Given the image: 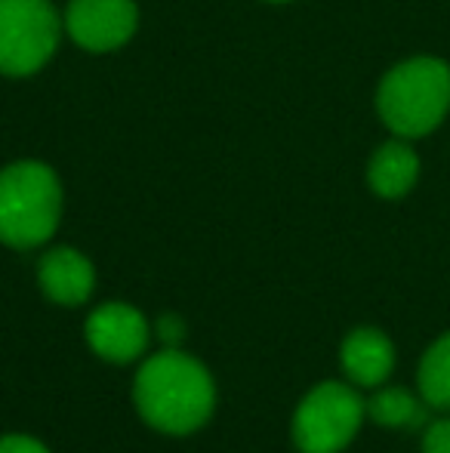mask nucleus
I'll list each match as a JSON object with an SVG mask.
<instances>
[{
  "label": "nucleus",
  "mask_w": 450,
  "mask_h": 453,
  "mask_svg": "<svg viewBox=\"0 0 450 453\" xmlns=\"http://www.w3.org/2000/svg\"><path fill=\"white\" fill-rule=\"evenodd\" d=\"M420 176V157L408 142H385L370 157L367 180L379 197H404L416 185Z\"/></svg>",
  "instance_id": "nucleus-10"
},
{
  "label": "nucleus",
  "mask_w": 450,
  "mask_h": 453,
  "mask_svg": "<svg viewBox=\"0 0 450 453\" xmlns=\"http://www.w3.org/2000/svg\"><path fill=\"white\" fill-rule=\"evenodd\" d=\"M423 453H450V417L423 426Z\"/></svg>",
  "instance_id": "nucleus-13"
},
{
  "label": "nucleus",
  "mask_w": 450,
  "mask_h": 453,
  "mask_svg": "<svg viewBox=\"0 0 450 453\" xmlns=\"http://www.w3.org/2000/svg\"><path fill=\"white\" fill-rule=\"evenodd\" d=\"M62 216L59 176L41 161H19L0 170V241L31 250L53 238Z\"/></svg>",
  "instance_id": "nucleus-2"
},
{
  "label": "nucleus",
  "mask_w": 450,
  "mask_h": 453,
  "mask_svg": "<svg viewBox=\"0 0 450 453\" xmlns=\"http://www.w3.org/2000/svg\"><path fill=\"white\" fill-rule=\"evenodd\" d=\"M377 108L392 133L404 139L426 136L450 108V68L429 56L401 62L379 84Z\"/></svg>",
  "instance_id": "nucleus-3"
},
{
  "label": "nucleus",
  "mask_w": 450,
  "mask_h": 453,
  "mask_svg": "<svg viewBox=\"0 0 450 453\" xmlns=\"http://www.w3.org/2000/svg\"><path fill=\"white\" fill-rule=\"evenodd\" d=\"M155 334L167 349H176L182 342V336H186V324H182V318H176V315H161L155 324Z\"/></svg>",
  "instance_id": "nucleus-14"
},
{
  "label": "nucleus",
  "mask_w": 450,
  "mask_h": 453,
  "mask_svg": "<svg viewBox=\"0 0 450 453\" xmlns=\"http://www.w3.org/2000/svg\"><path fill=\"white\" fill-rule=\"evenodd\" d=\"M62 37L50 0H0V74L28 78L53 59Z\"/></svg>",
  "instance_id": "nucleus-5"
},
{
  "label": "nucleus",
  "mask_w": 450,
  "mask_h": 453,
  "mask_svg": "<svg viewBox=\"0 0 450 453\" xmlns=\"http://www.w3.org/2000/svg\"><path fill=\"white\" fill-rule=\"evenodd\" d=\"M139 417L157 432L188 435L210 419L217 386L207 367L179 349H164L139 367L133 382Z\"/></svg>",
  "instance_id": "nucleus-1"
},
{
  "label": "nucleus",
  "mask_w": 450,
  "mask_h": 453,
  "mask_svg": "<svg viewBox=\"0 0 450 453\" xmlns=\"http://www.w3.org/2000/svg\"><path fill=\"white\" fill-rule=\"evenodd\" d=\"M84 336L99 358L111 364H130L149 346L151 327L139 309L126 303H105L87 318Z\"/></svg>",
  "instance_id": "nucleus-7"
},
{
  "label": "nucleus",
  "mask_w": 450,
  "mask_h": 453,
  "mask_svg": "<svg viewBox=\"0 0 450 453\" xmlns=\"http://www.w3.org/2000/svg\"><path fill=\"white\" fill-rule=\"evenodd\" d=\"M0 453H50L37 438L28 435H4L0 438Z\"/></svg>",
  "instance_id": "nucleus-15"
},
{
  "label": "nucleus",
  "mask_w": 450,
  "mask_h": 453,
  "mask_svg": "<svg viewBox=\"0 0 450 453\" xmlns=\"http://www.w3.org/2000/svg\"><path fill=\"white\" fill-rule=\"evenodd\" d=\"M136 25L139 10L133 0H72L65 10V31L90 53L124 47Z\"/></svg>",
  "instance_id": "nucleus-6"
},
{
  "label": "nucleus",
  "mask_w": 450,
  "mask_h": 453,
  "mask_svg": "<svg viewBox=\"0 0 450 453\" xmlns=\"http://www.w3.org/2000/svg\"><path fill=\"white\" fill-rule=\"evenodd\" d=\"M37 284H41L43 296H50L53 303L80 305L90 299L93 287H96V272L80 250L53 247L37 263Z\"/></svg>",
  "instance_id": "nucleus-9"
},
{
  "label": "nucleus",
  "mask_w": 450,
  "mask_h": 453,
  "mask_svg": "<svg viewBox=\"0 0 450 453\" xmlns=\"http://www.w3.org/2000/svg\"><path fill=\"white\" fill-rule=\"evenodd\" d=\"M416 386L432 411H450V330L423 352Z\"/></svg>",
  "instance_id": "nucleus-12"
},
{
  "label": "nucleus",
  "mask_w": 450,
  "mask_h": 453,
  "mask_svg": "<svg viewBox=\"0 0 450 453\" xmlns=\"http://www.w3.org/2000/svg\"><path fill=\"white\" fill-rule=\"evenodd\" d=\"M367 417V401L352 382H318L294 413V441L302 453H339Z\"/></svg>",
  "instance_id": "nucleus-4"
},
{
  "label": "nucleus",
  "mask_w": 450,
  "mask_h": 453,
  "mask_svg": "<svg viewBox=\"0 0 450 453\" xmlns=\"http://www.w3.org/2000/svg\"><path fill=\"white\" fill-rule=\"evenodd\" d=\"M269 4H284V0H269Z\"/></svg>",
  "instance_id": "nucleus-16"
},
{
  "label": "nucleus",
  "mask_w": 450,
  "mask_h": 453,
  "mask_svg": "<svg viewBox=\"0 0 450 453\" xmlns=\"http://www.w3.org/2000/svg\"><path fill=\"white\" fill-rule=\"evenodd\" d=\"M342 373L358 388H379L395 370V346L377 327H358L342 340Z\"/></svg>",
  "instance_id": "nucleus-8"
},
{
  "label": "nucleus",
  "mask_w": 450,
  "mask_h": 453,
  "mask_svg": "<svg viewBox=\"0 0 450 453\" xmlns=\"http://www.w3.org/2000/svg\"><path fill=\"white\" fill-rule=\"evenodd\" d=\"M367 417L385 429H420L429 419V404L423 401V395L416 398L408 388L379 386L367 398Z\"/></svg>",
  "instance_id": "nucleus-11"
}]
</instances>
